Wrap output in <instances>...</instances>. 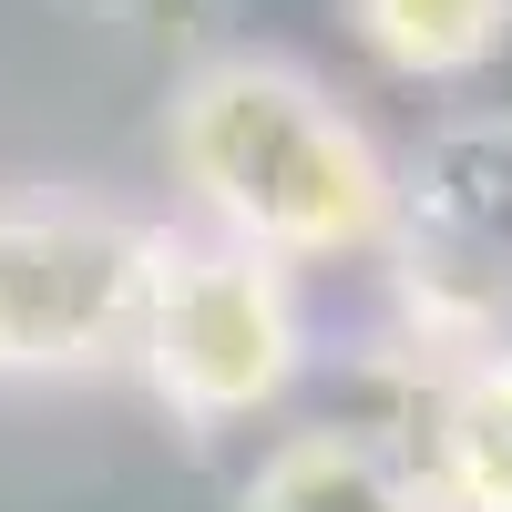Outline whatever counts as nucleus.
<instances>
[{"label": "nucleus", "mask_w": 512, "mask_h": 512, "mask_svg": "<svg viewBox=\"0 0 512 512\" xmlns=\"http://www.w3.org/2000/svg\"><path fill=\"white\" fill-rule=\"evenodd\" d=\"M82 31L123 41V52H154V62H185L205 41H226V0H52Z\"/></svg>", "instance_id": "obj_8"}, {"label": "nucleus", "mask_w": 512, "mask_h": 512, "mask_svg": "<svg viewBox=\"0 0 512 512\" xmlns=\"http://www.w3.org/2000/svg\"><path fill=\"white\" fill-rule=\"evenodd\" d=\"M349 41L390 82H482L512 52V0H338Z\"/></svg>", "instance_id": "obj_7"}, {"label": "nucleus", "mask_w": 512, "mask_h": 512, "mask_svg": "<svg viewBox=\"0 0 512 512\" xmlns=\"http://www.w3.org/2000/svg\"><path fill=\"white\" fill-rule=\"evenodd\" d=\"M154 154L185 226L236 236L297 277L359 267L390 236L400 154L318 62L267 41H205L164 72Z\"/></svg>", "instance_id": "obj_1"}, {"label": "nucleus", "mask_w": 512, "mask_h": 512, "mask_svg": "<svg viewBox=\"0 0 512 512\" xmlns=\"http://www.w3.org/2000/svg\"><path fill=\"white\" fill-rule=\"evenodd\" d=\"M154 216L103 185H0V390H93L134 369Z\"/></svg>", "instance_id": "obj_4"}, {"label": "nucleus", "mask_w": 512, "mask_h": 512, "mask_svg": "<svg viewBox=\"0 0 512 512\" xmlns=\"http://www.w3.org/2000/svg\"><path fill=\"white\" fill-rule=\"evenodd\" d=\"M390 349L410 359H472L512 338V103H461L400 154L390 236Z\"/></svg>", "instance_id": "obj_3"}, {"label": "nucleus", "mask_w": 512, "mask_h": 512, "mask_svg": "<svg viewBox=\"0 0 512 512\" xmlns=\"http://www.w3.org/2000/svg\"><path fill=\"white\" fill-rule=\"evenodd\" d=\"M410 451L431 472L441 512H512V338L472 359H420Z\"/></svg>", "instance_id": "obj_6"}, {"label": "nucleus", "mask_w": 512, "mask_h": 512, "mask_svg": "<svg viewBox=\"0 0 512 512\" xmlns=\"http://www.w3.org/2000/svg\"><path fill=\"white\" fill-rule=\"evenodd\" d=\"M226 512H441V492L420 472L410 431L328 410V420H287L256 441Z\"/></svg>", "instance_id": "obj_5"}, {"label": "nucleus", "mask_w": 512, "mask_h": 512, "mask_svg": "<svg viewBox=\"0 0 512 512\" xmlns=\"http://www.w3.org/2000/svg\"><path fill=\"white\" fill-rule=\"evenodd\" d=\"M134 390L164 410V431L216 451L297 410L318 379V297L297 267L236 236H205L185 216H154L144 318H134Z\"/></svg>", "instance_id": "obj_2"}]
</instances>
